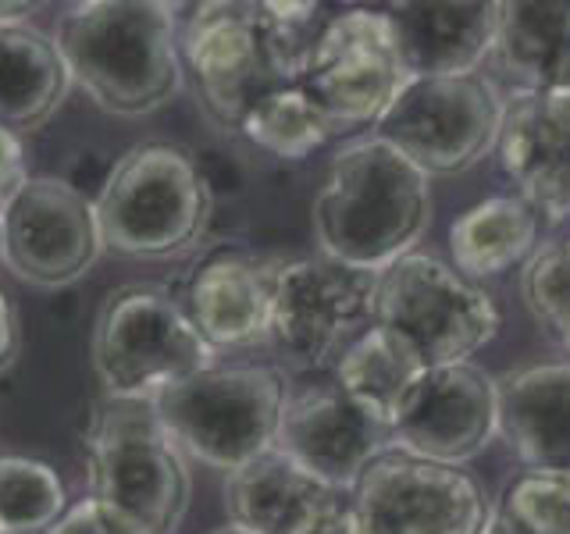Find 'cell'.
I'll list each match as a JSON object with an SVG mask.
<instances>
[{
  "instance_id": "7c38bea8",
  "label": "cell",
  "mask_w": 570,
  "mask_h": 534,
  "mask_svg": "<svg viewBox=\"0 0 570 534\" xmlns=\"http://www.w3.org/2000/svg\"><path fill=\"white\" fill-rule=\"evenodd\" d=\"M361 534H481L492 503L460 471L389 449L374 456L350 488Z\"/></svg>"
},
{
  "instance_id": "5b68a950",
  "label": "cell",
  "mask_w": 570,
  "mask_h": 534,
  "mask_svg": "<svg viewBox=\"0 0 570 534\" xmlns=\"http://www.w3.org/2000/svg\"><path fill=\"white\" fill-rule=\"evenodd\" d=\"M89 495L115 506L147 534H175L186 521L193 477L186 453L154 403L104 396L86 424Z\"/></svg>"
},
{
  "instance_id": "8fae6325",
  "label": "cell",
  "mask_w": 570,
  "mask_h": 534,
  "mask_svg": "<svg viewBox=\"0 0 570 534\" xmlns=\"http://www.w3.org/2000/svg\"><path fill=\"white\" fill-rule=\"evenodd\" d=\"M374 325V275L328 257L278 260L272 299V338L285 364L299 370L335 367Z\"/></svg>"
},
{
  "instance_id": "603a6c76",
  "label": "cell",
  "mask_w": 570,
  "mask_h": 534,
  "mask_svg": "<svg viewBox=\"0 0 570 534\" xmlns=\"http://www.w3.org/2000/svg\"><path fill=\"white\" fill-rule=\"evenodd\" d=\"M539 210L517 192H499L468 207L450 225V254L460 275L495 278L534 254L539 243Z\"/></svg>"
},
{
  "instance_id": "277c9868",
  "label": "cell",
  "mask_w": 570,
  "mask_h": 534,
  "mask_svg": "<svg viewBox=\"0 0 570 534\" xmlns=\"http://www.w3.org/2000/svg\"><path fill=\"white\" fill-rule=\"evenodd\" d=\"M94 210L107 254L171 260L204 239L210 182L196 154L168 139H147L115 157L94 196Z\"/></svg>"
},
{
  "instance_id": "ffe728a7",
  "label": "cell",
  "mask_w": 570,
  "mask_h": 534,
  "mask_svg": "<svg viewBox=\"0 0 570 534\" xmlns=\"http://www.w3.org/2000/svg\"><path fill=\"white\" fill-rule=\"evenodd\" d=\"M332 495L338 492L278 449L249 459L225 481L232 527L246 534H296Z\"/></svg>"
},
{
  "instance_id": "7a4b0ae2",
  "label": "cell",
  "mask_w": 570,
  "mask_h": 534,
  "mask_svg": "<svg viewBox=\"0 0 570 534\" xmlns=\"http://www.w3.org/2000/svg\"><path fill=\"white\" fill-rule=\"evenodd\" d=\"M317 14V4H196L178 32V58L204 111L236 129L254 100L299 82L321 29Z\"/></svg>"
},
{
  "instance_id": "44dd1931",
  "label": "cell",
  "mask_w": 570,
  "mask_h": 534,
  "mask_svg": "<svg viewBox=\"0 0 570 534\" xmlns=\"http://www.w3.org/2000/svg\"><path fill=\"white\" fill-rule=\"evenodd\" d=\"M492 53L521 93L570 86V0L499 4Z\"/></svg>"
},
{
  "instance_id": "d6a6232c",
  "label": "cell",
  "mask_w": 570,
  "mask_h": 534,
  "mask_svg": "<svg viewBox=\"0 0 570 534\" xmlns=\"http://www.w3.org/2000/svg\"><path fill=\"white\" fill-rule=\"evenodd\" d=\"M40 4H0V26H29V14Z\"/></svg>"
},
{
  "instance_id": "ac0fdd59",
  "label": "cell",
  "mask_w": 570,
  "mask_h": 534,
  "mask_svg": "<svg viewBox=\"0 0 570 534\" xmlns=\"http://www.w3.org/2000/svg\"><path fill=\"white\" fill-rule=\"evenodd\" d=\"M499 435L524 471L570 474V360L531 364L499 382Z\"/></svg>"
},
{
  "instance_id": "484cf974",
  "label": "cell",
  "mask_w": 570,
  "mask_h": 534,
  "mask_svg": "<svg viewBox=\"0 0 570 534\" xmlns=\"http://www.w3.org/2000/svg\"><path fill=\"white\" fill-rule=\"evenodd\" d=\"M481 534H570V474H513Z\"/></svg>"
},
{
  "instance_id": "d6986e66",
  "label": "cell",
  "mask_w": 570,
  "mask_h": 534,
  "mask_svg": "<svg viewBox=\"0 0 570 534\" xmlns=\"http://www.w3.org/2000/svg\"><path fill=\"white\" fill-rule=\"evenodd\" d=\"M385 11L410 79L471 76L495 47L499 4H392Z\"/></svg>"
},
{
  "instance_id": "836d02e7",
  "label": "cell",
  "mask_w": 570,
  "mask_h": 534,
  "mask_svg": "<svg viewBox=\"0 0 570 534\" xmlns=\"http://www.w3.org/2000/svg\"><path fill=\"white\" fill-rule=\"evenodd\" d=\"M210 534H246V531H239V527H222V531H210Z\"/></svg>"
},
{
  "instance_id": "cb8c5ba5",
  "label": "cell",
  "mask_w": 570,
  "mask_h": 534,
  "mask_svg": "<svg viewBox=\"0 0 570 534\" xmlns=\"http://www.w3.org/2000/svg\"><path fill=\"white\" fill-rule=\"evenodd\" d=\"M424 367L428 364L421 360V353L410 346L403 335L382 325H371L335 360L332 382L343 388L356 406L367 409L374 421L392 424L400 399L406 396V388L421 378Z\"/></svg>"
},
{
  "instance_id": "83f0119b",
  "label": "cell",
  "mask_w": 570,
  "mask_h": 534,
  "mask_svg": "<svg viewBox=\"0 0 570 534\" xmlns=\"http://www.w3.org/2000/svg\"><path fill=\"white\" fill-rule=\"evenodd\" d=\"M521 289L531 317L546 335L570 349V239L534 249L524 264Z\"/></svg>"
},
{
  "instance_id": "7402d4cb",
  "label": "cell",
  "mask_w": 570,
  "mask_h": 534,
  "mask_svg": "<svg viewBox=\"0 0 570 534\" xmlns=\"http://www.w3.org/2000/svg\"><path fill=\"white\" fill-rule=\"evenodd\" d=\"M68 68L53 36L32 26H0V125L36 132L68 97Z\"/></svg>"
},
{
  "instance_id": "ba28073f",
  "label": "cell",
  "mask_w": 570,
  "mask_h": 534,
  "mask_svg": "<svg viewBox=\"0 0 570 534\" xmlns=\"http://www.w3.org/2000/svg\"><path fill=\"white\" fill-rule=\"evenodd\" d=\"M374 325L392 328L428 367L468 364L485 349L503 314L478 281L432 254H406L374 275Z\"/></svg>"
},
{
  "instance_id": "1f68e13d",
  "label": "cell",
  "mask_w": 570,
  "mask_h": 534,
  "mask_svg": "<svg viewBox=\"0 0 570 534\" xmlns=\"http://www.w3.org/2000/svg\"><path fill=\"white\" fill-rule=\"evenodd\" d=\"M18 349H22V325L11 296L0 289V374L18 360Z\"/></svg>"
},
{
  "instance_id": "d4e9b609",
  "label": "cell",
  "mask_w": 570,
  "mask_h": 534,
  "mask_svg": "<svg viewBox=\"0 0 570 534\" xmlns=\"http://www.w3.org/2000/svg\"><path fill=\"white\" fill-rule=\"evenodd\" d=\"M236 132L254 142L257 150L282 157V160H303L321 150L332 136H338L335 121L321 111L314 97L299 82L278 86L246 107Z\"/></svg>"
},
{
  "instance_id": "f546056e",
  "label": "cell",
  "mask_w": 570,
  "mask_h": 534,
  "mask_svg": "<svg viewBox=\"0 0 570 534\" xmlns=\"http://www.w3.org/2000/svg\"><path fill=\"white\" fill-rule=\"evenodd\" d=\"M26 182H29V168H26L22 139H18V132L0 125V207H4Z\"/></svg>"
},
{
  "instance_id": "9a60e30c",
  "label": "cell",
  "mask_w": 570,
  "mask_h": 534,
  "mask_svg": "<svg viewBox=\"0 0 570 534\" xmlns=\"http://www.w3.org/2000/svg\"><path fill=\"white\" fill-rule=\"evenodd\" d=\"M275 449L335 492H350L364 467L392 449L389 424L374 421L335 382L289 388Z\"/></svg>"
},
{
  "instance_id": "52a82bcc",
  "label": "cell",
  "mask_w": 570,
  "mask_h": 534,
  "mask_svg": "<svg viewBox=\"0 0 570 534\" xmlns=\"http://www.w3.org/2000/svg\"><path fill=\"white\" fill-rule=\"evenodd\" d=\"M89 353L107 396L147 403L214 364L183 299L157 281H129L104 296Z\"/></svg>"
},
{
  "instance_id": "2e32d148",
  "label": "cell",
  "mask_w": 570,
  "mask_h": 534,
  "mask_svg": "<svg viewBox=\"0 0 570 534\" xmlns=\"http://www.w3.org/2000/svg\"><path fill=\"white\" fill-rule=\"evenodd\" d=\"M499 168L539 218H570V86L517 93L507 100L499 129Z\"/></svg>"
},
{
  "instance_id": "6da1fadb",
  "label": "cell",
  "mask_w": 570,
  "mask_h": 534,
  "mask_svg": "<svg viewBox=\"0 0 570 534\" xmlns=\"http://www.w3.org/2000/svg\"><path fill=\"white\" fill-rule=\"evenodd\" d=\"M311 221L321 257L382 275L432 225V178L382 136H356L332 157Z\"/></svg>"
},
{
  "instance_id": "30bf717a",
  "label": "cell",
  "mask_w": 570,
  "mask_h": 534,
  "mask_svg": "<svg viewBox=\"0 0 570 534\" xmlns=\"http://www.w3.org/2000/svg\"><path fill=\"white\" fill-rule=\"evenodd\" d=\"M410 82L389 11L350 8L321 22L299 86L314 97L335 129L379 125Z\"/></svg>"
},
{
  "instance_id": "4fadbf2b",
  "label": "cell",
  "mask_w": 570,
  "mask_h": 534,
  "mask_svg": "<svg viewBox=\"0 0 570 534\" xmlns=\"http://www.w3.org/2000/svg\"><path fill=\"white\" fill-rule=\"evenodd\" d=\"M104 254L94 200L68 178L29 175L0 207V264L40 289L79 281Z\"/></svg>"
},
{
  "instance_id": "f1b7e54d",
  "label": "cell",
  "mask_w": 570,
  "mask_h": 534,
  "mask_svg": "<svg viewBox=\"0 0 570 534\" xmlns=\"http://www.w3.org/2000/svg\"><path fill=\"white\" fill-rule=\"evenodd\" d=\"M47 534H147L136 521H129L115 506L100 503V498L86 495L76 506H68L65 516Z\"/></svg>"
},
{
  "instance_id": "4dcf8cb0",
  "label": "cell",
  "mask_w": 570,
  "mask_h": 534,
  "mask_svg": "<svg viewBox=\"0 0 570 534\" xmlns=\"http://www.w3.org/2000/svg\"><path fill=\"white\" fill-rule=\"evenodd\" d=\"M296 534H361V524H356L350 498H343V492H338Z\"/></svg>"
},
{
  "instance_id": "e0dca14e",
  "label": "cell",
  "mask_w": 570,
  "mask_h": 534,
  "mask_svg": "<svg viewBox=\"0 0 570 534\" xmlns=\"http://www.w3.org/2000/svg\"><path fill=\"white\" fill-rule=\"evenodd\" d=\"M278 260L243 246L210 249L186 278L183 307L204 343L218 349H249L272 338Z\"/></svg>"
},
{
  "instance_id": "8992f818",
  "label": "cell",
  "mask_w": 570,
  "mask_h": 534,
  "mask_svg": "<svg viewBox=\"0 0 570 534\" xmlns=\"http://www.w3.org/2000/svg\"><path fill=\"white\" fill-rule=\"evenodd\" d=\"M285 396V374L272 364H210L160 392L154 409L186 456L232 474L275 449Z\"/></svg>"
},
{
  "instance_id": "4316f807",
  "label": "cell",
  "mask_w": 570,
  "mask_h": 534,
  "mask_svg": "<svg viewBox=\"0 0 570 534\" xmlns=\"http://www.w3.org/2000/svg\"><path fill=\"white\" fill-rule=\"evenodd\" d=\"M65 510V481L50 463L0 456V534H47Z\"/></svg>"
},
{
  "instance_id": "5bb4252c",
  "label": "cell",
  "mask_w": 570,
  "mask_h": 534,
  "mask_svg": "<svg viewBox=\"0 0 570 534\" xmlns=\"http://www.w3.org/2000/svg\"><path fill=\"white\" fill-rule=\"evenodd\" d=\"M392 449L460 467L499 435V382L478 364L424 367L392 414Z\"/></svg>"
},
{
  "instance_id": "3957f363",
  "label": "cell",
  "mask_w": 570,
  "mask_h": 534,
  "mask_svg": "<svg viewBox=\"0 0 570 534\" xmlns=\"http://www.w3.org/2000/svg\"><path fill=\"white\" fill-rule=\"evenodd\" d=\"M178 8L157 0H82L58 18L53 43L68 79L100 111L139 118L183 89Z\"/></svg>"
},
{
  "instance_id": "9c48e42d",
  "label": "cell",
  "mask_w": 570,
  "mask_h": 534,
  "mask_svg": "<svg viewBox=\"0 0 570 534\" xmlns=\"http://www.w3.org/2000/svg\"><path fill=\"white\" fill-rule=\"evenodd\" d=\"M507 100L481 71L471 76L410 79L389 111L374 125V136L392 142L403 157L432 178L474 168L495 150Z\"/></svg>"
}]
</instances>
